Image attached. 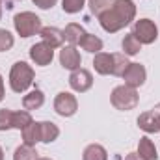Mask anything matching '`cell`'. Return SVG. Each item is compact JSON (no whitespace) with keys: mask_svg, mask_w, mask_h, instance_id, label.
Instances as JSON below:
<instances>
[{"mask_svg":"<svg viewBox=\"0 0 160 160\" xmlns=\"http://www.w3.org/2000/svg\"><path fill=\"white\" fill-rule=\"evenodd\" d=\"M97 19L104 32L116 34L136 19V4L132 0H114V4Z\"/></svg>","mask_w":160,"mask_h":160,"instance_id":"6da1fadb","label":"cell"},{"mask_svg":"<svg viewBox=\"0 0 160 160\" xmlns=\"http://www.w3.org/2000/svg\"><path fill=\"white\" fill-rule=\"evenodd\" d=\"M36 78V73L32 69V65H28L26 62H15L11 65L9 71V88L13 93H24L26 89L32 88Z\"/></svg>","mask_w":160,"mask_h":160,"instance_id":"7a4b0ae2","label":"cell"},{"mask_svg":"<svg viewBox=\"0 0 160 160\" xmlns=\"http://www.w3.org/2000/svg\"><path fill=\"white\" fill-rule=\"evenodd\" d=\"M110 102L116 110L121 112H128V110H134L140 102V93L138 89L134 88H128V86H116L110 93Z\"/></svg>","mask_w":160,"mask_h":160,"instance_id":"3957f363","label":"cell"},{"mask_svg":"<svg viewBox=\"0 0 160 160\" xmlns=\"http://www.w3.org/2000/svg\"><path fill=\"white\" fill-rule=\"evenodd\" d=\"M13 26H15V32L21 36V38H32V36H38L43 28L41 24V19L32 13V11H21L13 17Z\"/></svg>","mask_w":160,"mask_h":160,"instance_id":"277c9868","label":"cell"},{"mask_svg":"<svg viewBox=\"0 0 160 160\" xmlns=\"http://www.w3.org/2000/svg\"><path fill=\"white\" fill-rule=\"evenodd\" d=\"M132 36L140 41L142 45H153L158 39V26L151 19H140L134 21L132 26Z\"/></svg>","mask_w":160,"mask_h":160,"instance_id":"5b68a950","label":"cell"},{"mask_svg":"<svg viewBox=\"0 0 160 160\" xmlns=\"http://www.w3.org/2000/svg\"><path fill=\"white\" fill-rule=\"evenodd\" d=\"M78 110V101L71 91H60L54 97V112L62 118H73Z\"/></svg>","mask_w":160,"mask_h":160,"instance_id":"8992f818","label":"cell"},{"mask_svg":"<svg viewBox=\"0 0 160 160\" xmlns=\"http://www.w3.org/2000/svg\"><path fill=\"white\" fill-rule=\"evenodd\" d=\"M121 78L125 80V86L138 89V88H142V86L145 84V80H147V71H145V67H143L142 63L130 62L128 69L125 71V75H123Z\"/></svg>","mask_w":160,"mask_h":160,"instance_id":"52a82bcc","label":"cell"},{"mask_svg":"<svg viewBox=\"0 0 160 160\" xmlns=\"http://www.w3.org/2000/svg\"><path fill=\"white\" fill-rule=\"evenodd\" d=\"M69 86L77 93L89 91L91 86H93V75H91V71L82 69V67L77 69V71H71V75H69Z\"/></svg>","mask_w":160,"mask_h":160,"instance_id":"ba28073f","label":"cell"},{"mask_svg":"<svg viewBox=\"0 0 160 160\" xmlns=\"http://www.w3.org/2000/svg\"><path fill=\"white\" fill-rule=\"evenodd\" d=\"M58 60H60V65L63 69H67V71H77V69H80V65H82V56H80L78 48L73 47V45L62 47Z\"/></svg>","mask_w":160,"mask_h":160,"instance_id":"9c48e42d","label":"cell"},{"mask_svg":"<svg viewBox=\"0 0 160 160\" xmlns=\"http://www.w3.org/2000/svg\"><path fill=\"white\" fill-rule=\"evenodd\" d=\"M28 54H30V60H32L36 65H39V67L50 65L52 60H54V48H50V47H48L47 43H43V41L32 45L30 50H28Z\"/></svg>","mask_w":160,"mask_h":160,"instance_id":"30bf717a","label":"cell"},{"mask_svg":"<svg viewBox=\"0 0 160 160\" xmlns=\"http://www.w3.org/2000/svg\"><path fill=\"white\" fill-rule=\"evenodd\" d=\"M41 41L47 43L50 48H62L63 47V30L56 28V26H43L39 32Z\"/></svg>","mask_w":160,"mask_h":160,"instance_id":"8fae6325","label":"cell"},{"mask_svg":"<svg viewBox=\"0 0 160 160\" xmlns=\"http://www.w3.org/2000/svg\"><path fill=\"white\" fill-rule=\"evenodd\" d=\"M93 67H95V73L97 75H114V56L108 54V52H97L95 58H93Z\"/></svg>","mask_w":160,"mask_h":160,"instance_id":"7c38bea8","label":"cell"},{"mask_svg":"<svg viewBox=\"0 0 160 160\" xmlns=\"http://www.w3.org/2000/svg\"><path fill=\"white\" fill-rule=\"evenodd\" d=\"M138 127L145 132V134H157L160 132V121L158 118L155 116V112L153 110H147V112H143V114H140L138 116Z\"/></svg>","mask_w":160,"mask_h":160,"instance_id":"4fadbf2b","label":"cell"},{"mask_svg":"<svg viewBox=\"0 0 160 160\" xmlns=\"http://www.w3.org/2000/svg\"><path fill=\"white\" fill-rule=\"evenodd\" d=\"M86 34H88V32L84 30L82 24H78V22H69V24L65 26V30H63V41H65L67 45L77 47V45H80V41L84 39Z\"/></svg>","mask_w":160,"mask_h":160,"instance_id":"5bb4252c","label":"cell"},{"mask_svg":"<svg viewBox=\"0 0 160 160\" xmlns=\"http://www.w3.org/2000/svg\"><path fill=\"white\" fill-rule=\"evenodd\" d=\"M43 104H45V93H43L41 89H38V88L32 89V91H28V93L22 97V108L28 110V112L39 110Z\"/></svg>","mask_w":160,"mask_h":160,"instance_id":"9a60e30c","label":"cell"},{"mask_svg":"<svg viewBox=\"0 0 160 160\" xmlns=\"http://www.w3.org/2000/svg\"><path fill=\"white\" fill-rule=\"evenodd\" d=\"M39 136L41 143H52L60 136V127L52 121H39Z\"/></svg>","mask_w":160,"mask_h":160,"instance_id":"2e32d148","label":"cell"},{"mask_svg":"<svg viewBox=\"0 0 160 160\" xmlns=\"http://www.w3.org/2000/svg\"><path fill=\"white\" fill-rule=\"evenodd\" d=\"M136 153L140 155V158H143V160H157L158 158L157 147H155V143H153V140H151L149 136H142V138H140V142H138V151H136Z\"/></svg>","mask_w":160,"mask_h":160,"instance_id":"e0dca14e","label":"cell"},{"mask_svg":"<svg viewBox=\"0 0 160 160\" xmlns=\"http://www.w3.org/2000/svg\"><path fill=\"white\" fill-rule=\"evenodd\" d=\"M22 134V143L24 145H32L36 147V143L41 142V136H39V121H32L28 127H24L21 130Z\"/></svg>","mask_w":160,"mask_h":160,"instance_id":"ac0fdd59","label":"cell"},{"mask_svg":"<svg viewBox=\"0 0 160 160\" xmlns=\"http://www.w3.org/2000/svg\"><path fill=\"white\" fill-rule=\"evenodd\" d=\"M82 160H108V151L101 143H89L82 153Z\"/></svg>","mask_w":160,"mask_h":160,"instance_id":"d6986e66","label":"cell"},{"mask_svg":"<svg viewBox=\"0 0 160 160\" xmlns=\"http://www.w3.org/2000/svg\"><path fill=\"white\" fill-rule=\"evenodd\" d=\"M80 47H82L86 52H89V54H97V52H101V50H102L104 43H102L101 38H97L95 34H86V36H84V39L80 41Z\"/></svg>","mask_w":160,"mask_h":160,"instance_id":"ffe728a7","label":"cell"},{"mask_svg":"<svg viewBox=\"0 0 160 160\" xmlns=\"http://www.w3.org/2000/svg\"><path fill=\"white\" fill-rule=\"evenodd\" d=\"M121 48H123V54H125V56H136V54L142 50V43L136 39V38L132 36V32H130V34H127V36L123 38Z\"/></svg>","mask_w":160,"mask_h":160,"instance_id":"44dd1931","label":"cell"},{"mask_svg":"<svg viewBox=\"0 0 160 160\" xmlns=\"http://www.w3.org/2000/svg\"><path fill=\"white\" fill-rule=\"evenodd\" d=\"M39 158V155H38V151H36V147H32V145H19L17 149H15V153H13V160H38Z\"/></svg>","mask_w":160,"mask_h":160,"instance_id":"7402d4cb","label":"cell"},{"mask_svg":"<svg viewBox=\"0 0 160 160\" xmlns=\"http://www.w3.org/2000/svg\"><path fill=\"white\" fill-rule=\"evenodd\" d=\"M32 121H34L32 119V114L28 110H17V112H13V128L15 130H22Z\"/></svg>","mask_w":160,"mask_h":160,"instance_id":"603a6c76","label":"cell"},{"mask_svg":"<svg viewBox=\"0 0 160 160\" xmlns=\"http://www.w3.org/2000/svg\"><path fill=\"white\" fill-rule=\"evenodd\" d=\"M114 56V77H123L125 71L128 69L130 62H128V56H125L123 52H116L112 54Z\"/></svg>","mask_w":160,"mask_h":160,"instance_id":"cb8c5ba5","label":"cell"},{"mask_svg":"<svg viewBox=\"0 0 160 160\" xmlns=\"http://www.w3.org/2000/svg\"><path fill=\"white\" fill-rule=\"evenodd\" d=\"M88 0H62V9L63 13H69V15H75V13H80L84 9Z\"/></svg>","mask_w":160,"mask_h":160,"instance_id":"d4e9b609","label":"cell"},{"mask_svg":"<svg viewBox=\"0 0 160 160\" xmlns=\"http://www.w3.org/2000/svg\"><path fill=\"white\" fill-rule=\"evenodd\" d=\"M13 45H15V38H13V34H11L9 30H6V28H0V52H8V50H11Z\"/></svg>","mask_w":160,"mask_h":160,"instance_id":"484cf974","label":"cell"},{"mask_svg":"<svg viewBox=\"0 0 160 160\" xmlns=\"http://www.w3.org/2000/svg\"><path fill=\"white\" fill-rule=\"evenodd\" d=\"M114 4V0H88V6H89V11L93 15H101L102 11H106L110 6Z\"/></svg>","mask_w":160,"mask_h":160,"instance_id":"4316f807","label":"cell"},{"mask_svg":"<svg viewBox=\"0 0 160 160\" xmlns=\"http://www.w3.org/2000/svg\"><path fill=\"white\" fill-rule=\"evenodd\" d=\"M13 128V110L2 108L0 110V132H6Z\"/></svg>","mask_w":160,"mask_h":160,"instance_id":"83f0119b","label":"cell"},{"mask_svg":"<svg viewBox=\"0 0 160 160\" xmlns=\"http://www.w3.org/2000/svg\"><path fill=\"white\" fill-rule=\"evenodd\" d=\"M34 2V6H38L39 9H52L56 4H58V0H32Z\"/></svg>","mask_w":160,"mask_h":160,"instance_id":"f1b7e54d","label":"cell"},{"mask_svg":"<svg viewBox=\"0 0 160 160\" xmlns=\"http://www.w3.org/2000/svg\"><path fill=\"white\" fill-rule=\"evenodd\" d=\"M4 97H6V86H4V78L0 75V102L4 101Z\"/></svg>","mask_w":160,"mask_h":160,"instance_id":"f546056e","label":"cell"},{"mask_svg":"<svg viewBox=\"0 0 160 160\" xmlns=\"http://www.w3.org/2000/svg\"><path fill=\"white\" fill-rule=\"evenodd\" d=\"M125 160H143V158H140L138 153H128V155L125 157Z\"/></svg>","mask_w":160,"mask_h":160,"instance_id":"4dcf8cb0","label":"cell"},{"mask_svg":"<svg viewBox=\"0 0 160 160\" xmlns=\"http://www.w3.org/2000/svg\"><path fill=\"white\" fill-rule=\"evenodd\" d=\"M0 4H2V6H6L8 9H11V8H13V0H0Z\"/></svg>","mask_w":160,"mask_h":160,"instance_id":"1f68e13d","label":"cell"},{"mask_svg":"<svg viewBox=\"0 0 160 160\" xmlns=\"http://www.w3.org/2000/svg\"><path fill=\"white\" fill-rule=\"evenodd\" d=\"M151 110L155 112V116H157V118H158V121H160V102H158V104H155V106H153Z\"/></svg>","mask_w":160,"mask_h":160,"instance_id":"d6a6232c","label":"cell"},{"mask_svg":"<svg viewBox=\"0 0 160 160\" xmlns=\"http://www.w3.org/2000/svg\"><path fill=\"white\" fill-rule=\"evenodd\" d=\"M0 160H4V149L0 147Z\"/></svg>","mask_w":160,"mask_h":160,"instance_id":"836d02e7","label":"cell"},{"mask_svg":"<svg viewBox=\"0 0 160 160\" xmlns=\"http://www.w3.org/2000/svg\"><path fill=\"white\" fill-rule=\"evenodd\" d=\"M2 13H4V9H2V4H0V21H2Z\"/></svg>","mask_w":160,"mask_h":160,"instance_id":"e575fe53","label":"cell"},{"mask_svg":"<svg viewBox=\"0 0 160 160\" xmlns=\"http://www.w3.org/2000/svg\"><path fill=\"white\" fill-rule=\"evenodd\" d=\"M38 160H52V158H48V157H43V158H38Z\"/></svg>","mask_w":160,"mask_h":160,"instance_id":"d590c367","label":"cell"},{"mask_svg":"<svg viewBox=\"0 0 160 160\" xmlns=\"http://www.w3.org/2000/svg\"><path fill=\"white\" fill-rule=\"evenodd\" d=\"M17 2H22V0H17Z\"/></svg>","mask_w":160,"mask_h":160,"instance_id":"8d00e7d4","label":"cell"}]
</instances>
